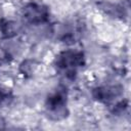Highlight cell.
Segmentation results:
<instances>
[{
  "mask_svg": "<svg viewBox=\"0 0 131 131\" xmlns=\"http://www.w3.org/2000/svg\"><path fill=\"white\" fill-rule=\"evenodd\" d=\"M85 64V56L82 51L67 49L61 51L54 60L57 72L67 79H74L80 68Z\"/></svg>",
  "mask_w": 131,
  "mask_h": 131,
  "instance_id": "6da1fadb",
  "label": "cell"
},
{
  "mask_svg": "<svg viewBox=\"0 0 131 131\" xmlns=\"http://www.w3.org/2000/svg\"><path fill=\"white\" fill-rule=\"evenodd\" d=\"M67 98L68 92L64 87L57 88L53 93H51L47 97L45 107L48 116L52 120L58 121L64 119L68 116Z\"/></svg>",
  "mask_w": 131,
  "mask_h": 131,
  "instance_id": "7a4b0ae2",
  "label": "cell"
},
{
  "mask_svg": "<svg viewBox=\"0 0 131 131\" xmlns=\"http://www.w3.org/2000/svg\"><path fill=\"white\" fill-rule=\"evenodd\" d=\"M23 16L25 20L31 25H41L49 19L48 8L39 2H29L23 8Z\"/></svg>",
  "mask_w": 131,
  "mask_h": 131,
  "instance_id": "3957f363",
  "label": "cell"
},
{
  "mask_svg": "<svg viewBox=\"0 0 131 131\" xmlns=\"http://www.w3.org/2000/svg\"><path fill=\"white\" fill-rule=\"evenodd\" d=\"M121 92V88L118 86H98L93 89L92 96L99 102L107 103L113 101L116 97H119Z\"/></svg>",
  "mask_w": 131,
  "mask_h": 131,
  "instance_id": "277c9868",
  "label": "cell"
},
{
  "mask_svg": "<svg viewBox=\"0 0 131 131\" xmlns=\"http://www.w3.org/2000/svg\"><path fill=\"white\" fill-rule=\"evenodd\" d=\"M18 26L15 21L2 18L0 20V33L4 38H12L17 35Z\"/></svg>",
  "mask_w": 131,
  "mask_h": 131,
  "instance_id": "5b68a950",
  "label": "cell"
},
{
  "mask_svg": "<svg viewBox=\"0 0 131 131\" xmlns=\"http://www.w3.org/2000/svg\"><path fill=\"white\" fill-rule=\"evenodd\" d=\"M34 68H35V63L32 60H26L20 66V72L24 75H28L34 71Z\"/></svg>",
  "mask_w": 131,
  "mask_h": 131,
  "instance_id": "8992f818",
  "label": "cell"
},
{
  "mask_svg": "<svg viewBox=\"0 0 131 131\" xmlns=\"http://www.w3.org/2000/svg\"><path fill=\"white\" fill-rule=\"evenodd\" d=\"M8 99H10V94L5 89H2L0 87V105L3 104L4 102L8 101Z\"/></svg>",
  "mask_w": 131,
  "mask_h": 131,
  "instance_id": "52a82bcc",
  "label": "cell"
}]
</instances>
